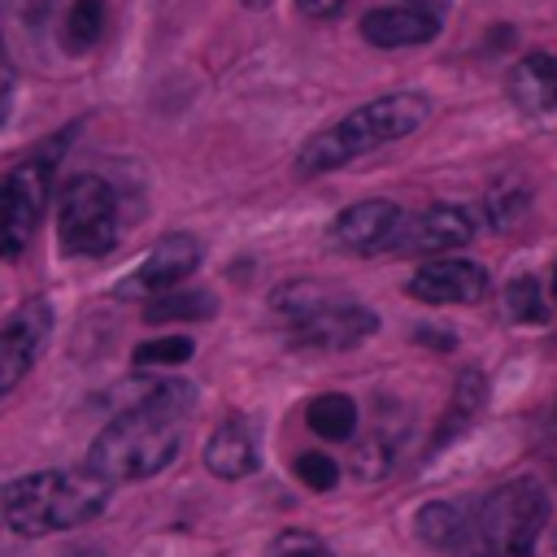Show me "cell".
Listing matches in <instances>:
<instances>
[{"label":"cell","instance_id":"6da1fadb","mask_svg":"<svg viewBox=\"0 0 557 557\" xmlns=\"http://www.w3.org/2000/svg\"><path fill=\"white\" fill-rule=\"evenodd\" d=\"M191 409L187 383H152L139 405L117 413L87 453V470H96L109 483H135L152 479L178 457L183 444V418Z\"/></svg>","mask_w":557,"mask_h":557},{"label":"cell","instance_id":"7a4b0ae2","mask_svg":"<svg viewBox=\"0 0 557 557\" xmlns=\"http://www.w3.org/2000/svg\"><path fill=\"white\" fill-rule=\"evenodd\" d=\"M109 479L96 470H39L4 487L0 513L17 535H52L91 522L109 505Z\"/></svg>","mask_w":557,"mask_h":557},{"label":"cell","instance_id":"3957f363","mask_svg":"<svg viewBox=\"0 0 557 557\" xmlns=\"http://www.w3.org/2000/svg\"><path fill=\"white\" fill-rule=\"evenodd\" d=\"M426 113H431V104L418 91H387L379 100H366L361 109L344 113L335 126H326L313 139H305V148L296 152V170L300 174L339 170L361 152H374L383 144H396L405 135H413L426 122Z\"/></svg>","mask_w":557,"mask_h":557},{"label":"cell","instance_id":"277c9868","mask_svg":"<svg viewBox=\"0 0 557 557\" xmlns=\"http://www.w3.org/2000/svg\"><path fill=\"white\" fill-rule=\"evenodd\" d=\"M544 522H548V492L535 479H509L466 513L461 557H535V540Z\"/></svg>","mask_w":557,"mask_h":557},{"label":"cell","instance_id":"5b68a950","mask_svg":"<svg viewBox=\"0 0 557 557\" xmlns=\"http://www.w3.org/2000/svg\"><path fill=\"white\" fill-rule=\"evenodd\" d=\"M274 313L283 318L292 344L300 348H352L361 339H370L379 331V318L374 309L357 305V300H344L309 278H296L287 287H278L270 296Z\"/></svg>","mask_w":557,"mask_h":557},{"label":"cell","instance_id":"8992f818","mask_svg":"<svg viewBox=\"0 0 557 557\" xmlns=\"http://www.w3.org/2000/svg\"><path fill=\"white\" fill-rule=\"evenodd\" d=\"M57 235L70 257H104L113 252L122 235V200L113 183L100 174H78L70 178L61 209H57Z\"/></svg>","mask_w":557,"mask_h":557},{"label":"cell","instance_id":"52a82bcc","mask_svg":"<svg viewBox=\"0 0 557 557\" xmlns=\"http://www.w3.org/2000/svg\"><path fill=\"white\" fill-rule=\"evenodd\" d=\"M48 161H26L9 178H0V257H22L35 226L39 209L48 200Z\"/></svg>","mask_w":557,"mask_h":557},{"label":"cell","instance_id":"ba28073f","mask_svg":"<svg viewBox=\"0 0 557 557\" xmlns=\"http://www.w3.org/2000/svg\"><path fill=\"white\" fill-rule=\"evenodd\" d=\"M196 265H200V239H196V235H165V239L113 287V296H122V300H152V296H161V292H174Z\"/></svg>","mask_w":557,"mask_h":557},{"label":"cell","instance_id":"9c48e42d","mask_svg":"<svg viewBox=\"0 0 557 557\" xmlns=\"http://www.w3.org/2000/svg\"><path fill=\"white\" fill-rule=\"evenodd\" d=\"M48 335H52V305L44 296L26 300L0 326V396H9L30 374V366L39 361V352L48 344Z\"/></svg>","mask_w":557,"mask_h":557},{"label":"cell","instance_id":"30bf717a","mask_svg":"<svg viewBox=\"0 0 557 557\" xmlns=\"http://www.w3.org/2000/svg\"><path fill=\"white\" fill-rule=\"evenodd\" d=\"M487 287H492L487 270L466 257H435L418 265L413 278L405 283V292L422 305H474L487 296Z\"/></svg>","mask_w":557,"mask_h":557},{"label":"cell","instance_id":"8fae6325","mask_svg":"<svg viewBox=\"0 0 557 557\" xmlns=\"http://www.w3.org/2000/svg\"><path fill=\"white\" fill-rule=\"evenodd\" d=\"M400 222H405V213H400L392 200H357V205H348V209L331 222L326 239H331V248H339V252L370 257V252H387V248H392Z\"/></svg>","mask_w":557,"mask_h":557},{"label":"cell","instance_id":"7c38bea8","mask_svg":"<svg viewBox=\"0 0 557 557\" xmlns=\"http://www.w3.org/2000/svg\"><path fill=\"white\" fill-rule=\"evenodd\" d=\"M470 235H474L470 209H461V205H431V209H422V213L400 222V231L392 239V252H405V257L453 252V248L470 244Z\"/></svg>","mask_w":557,"mask_h":557},{"label":"cell","instance_id":"4fadbf2b","mask_svg":"<svg viewBox=\"0 0 557 557\" xmlns=\"http://www.w3.org/2000/svg\"><path fill=\"white\" fill-rule=\"evenodd\" d=\"M505 91L509 100L531 113V117H544V113H557V57L553 52H527L509 78H505Z\"/></svg>","mask_w":557,"mask_h":557},{"label":"cell","instance_id":"5bb4252c","mask_svg":"<svg viewBox=\"0 0 557 557\" xmlns=\"http://www.w3.org/2000/svg\"><path fill=\"white\" fill-rule=\"evenodd\" d=\"M361 35L366 44L374 48H418V44H431L440 35V17L422 13V9H370L361 17Z\"/></svg>","mask_w":557,"mask_h":557},{"label":"cell","instance_id":"9a60e30c","mask_svg":"<svg viewBox=\"0 0 557 557\" xmlns=\"http://www.w3.org/2000/svg\"><path fill=\"white\" fill-rule=\"evenodd\" d=\"M205 466L218 474V479H244L257 470V440H252V426L244 418H226L209 444H205Z\"/></svg>","mask_w":557,"mask_h":557},{"label":"cell","instance_id":"2e32d148","mask_svg":"<svg viewBox=\"0 0 557 557\" xmlns=\"http://www.w3.org/2000/svg\"><path fill=\"white\" fill-rule=\"evenodd\" d=\"M413 527H418V535H422L431 548L461 557V548H466V509H461V505L431 500V505L418 509V522H413Z\"/></svg>","mask_w":557,"mask_h":557},{"label":"cell","instance_id":"e0dca14e","mask_svg":"<svg viewBox=\"0 0 557 557\" xmlns=\"http://www.w3.org/2000/svg\"><path fill=\"white\" fill-rule=\"evenodd\" d=\"M483 396H487L483 374H479V370H466V374L457 379V387H453L448 413H444V422H440V431H435V444H431V448H444L448 440H457V435L474 422V413L483 409Z\"/></svg>","mask_w":557,"mask_h":557},{"label":"cell","instance_id":"ac0fdd59","mask_svg":"<svg viewBox=\"0 0 557 557\" xmlns=\"http://www.w3.org/2000/svg\"><path fill=\"white\" fill-rule=\"evenodd\" d=\"M305 422L322 440H352V431H357V405L344 392H322V396L309 400Z\"/></svg>","mask_w":557,"mask_h":557},{"label":"cell","instance_id":"d6986e66","mask_svg":"<svg viewBox=\"0 0 557 557\" xmlns=\"http://www.w3.org/2000/svg\"><path fill=\"white\" fill-rule=\"evenodd\" d=\"M505 313L518 326H544L553 318V292H544L535 274H518L505 287Z\"/></svg>","mask_w":557,"mask_h":557},{"label":"cell","instance_id":"ffe728a7","mask_svg":"<svg viewBox=\"0 0 557 557\" xmlns=\"http://www.w3.org/2000/svg\"><path fill=\"white\" fill-rule=\"evenodd\" d=\"M218 309V296L213 292H200V287H174V292H161L148 300V322H200V318H213Z\"/></svg>","mask_w":557,"mask_h":557},{"label":"cell","instance_id":"44dd1931","mask_svg":"<svg viewBox=\"0 0 557 557\" xmlns=\"http://www.w3.org/2000/svg\"><path fill=\"white\" fill-rule=\"evenodd\" d=\"M104 35V0H74L65 22H61V44L65 52H87Z\"/></svg>","mask_w":557,"mask_h":557},{"label":"cell","instance_id":"7402d4cb","mask_svg":"<svg viewBox=\"0 0 557 557\" xmlns=\"http://www.w3.org/2000/svg\"><path fill=\"white\" fill-rule=\"evenodd\" d=\"M191 339L187 335H161V339H148V344H139L135 348V366L139 370H152V366H183L187 357H191Z\"/></svg>","mask_w":557,"mask_h":557},{"label":"cell","instance_id":"603a6c76","mask_svg":"<svg viewBox=\"0 0 557 557\" xmlns=\"http://www.w3.org/2000/svg\"><path fill=\"white\" fill-rule=\"evenodd\" d=\"M487 218H492L496 231H513V226L527 218V191H522V187H500V191H492Z\"/></svg>","mask_w":557,"mask_h":557},{"label":"cell","instance_id":"cb8c5ba5","mask_svg":"<svg viewBox=\"0 0 557 557\" xmlns=\"http://www.w3.org/2000/svg\"><path fill=\"white\" fill-rule=\"evenodd\" d=\"M296 479L313 492H331L339 483V466L326 457V453H300L296 457Z\"/></svg>","mask_w":557,"mask_h":557},{"label":"cell","instance_id":"d4e9b609","mask_svg":"<svg viewBox=\"0 0 557 557\" xmlns=\"http://www.w3.org/2000/svg\"><path fill=\"white\" fill-rule=\"evenodd\" d=\"M270 557H335V553L318 535H309V531H283L270 544Z\"/></svg>","mask_w":557,"mask_h":557},{"label":"cell","instance_id":"484cf974","mask_svg":"<svg viewBox=\"0 0 557 557\" xmlns=\"http://www.w3.org/2000/svg\"><path fill=\"white\" fill-rule=\"evenodd\" d=\"M9 109H13V65H9V52L0 44V126H4Z\"/></svg>","mask_w":557,"mask_h":557},{"label":"cell","instance_id":"4316f807","mask_svg":"<svg viewBox=\"0 0 557 557\" xmlns=\"http://www.w3.org/2000/svg\"><path fill=\"white\" fill-rule=\"evenodd\" d=\"M296 9L305 17H335L344 9V0H296Z\"/></svg>","mask_w":557,"mask_h":557},{"label":"cell","instance_id":"83f0119b","mask_svg":"<svg viewBox=\"0 0 557 557\" xmlns=\"http://www.w3.org/2000/svg\"><path fill=\"white\" fill-rule=\"evenodd\" d=\"M409 9H422V13H431V17H444V13L453 9V0H409Z\"/></svg>","mask_w":557,"mask_h":557},{"label":"cell","instance_id":"f1b7e54d","mask_svg":"<svg viewBox=\"0 0 557 557\" xmlns=\"http://www.w3.org/2000/svg\"><path fill=\"white\" fill-rule=\"evenodd\" d=\"M548 292H553V305H557V265H553V278H548Z\"/></svg>","mask_w":557,"mask_h":557},{"label":"cell","instance_id":"f546056e","mask_svg":"<svg viewBox=\"0 0 557 557\" xmlns=\"http://www.w3.org/2000/svg\"><path fill=\"white\" fill-rule=\"evenodd\" d=\"M244 4H252V9H265V4H270V0H244Z\"/></svg>","mask_w":557,"mask_h":557},{"label":"cell","instance_id":"4dcf8cb0","mask_svg":"<svg viewBox=\"0 0 557 557\" xmlns=\"http://www.w3.org/2000/svg\"><path fill=\"white\" fill-rule=\"evenodd\" d=\"M70 557H96V553H70Z\"/></svg>","mask_w":557,"mask_h":557}]
</instances>
